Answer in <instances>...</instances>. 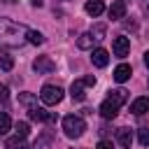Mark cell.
Listing matches in <instances>:
<instances>
[{
    "label": "cell",
    "mask_w": 149,
    "mask_h": 149,
    "mask_svg": "<svg viewBox=\"0 0 149 149\" xmlns=\"http://www.w3.org/2000/svg\"><path fill=\"white\" fill-rule=\"evenodd\" d=\"M107 14H109V19H112V21L123 19V16H126V2H123V0H114V2H112V7L107 9Z\"/></svg>",
    "instance_id": "cell-7"
},
{
    "label": "cell",
    "mask_w": 149,
    "mask_h": 149,
    "mask_svg": "<svg viewBox=\"0 0 149 149\" xmlns=\"http://www.w3.org/2000/svg\"><path fill=\"white\" fill-rule=\"evenodd\" d=\"M28 116H30L33 121H37V123H42V121H51V119H54L47 109H42V107H37V105L28 109Z\"/></svg>",
    "instance_id": "cell-10"
},
{
    "label": "cell",
    "mask_w": 149,
    "mask_h": 149,
    "mask_svg": "<svg viewBox=\"0 0 149 149\" xmlns=\"http://www.w3.org/2000/svg\"><path fill=\"white\" fill-rule=\"evenodd\" d=\"M14 133H16L19 137H23V140H26V137H28V133H30V126H28L26 121H16V123H14Z\"/></svg>",
    "instance_id": "cell-18"
},
{
    "label": "cell",
    "mask_w": 149,
    "mask_h": 149,
    "mask_svg": "<svg viewBox=\"0 0 149 149\" xmlns=\"http://www.w3.org/2000/svg\"><path fill=\"white\" fill-rule=\"evenodd\" d=\"M116 140H119V144L123 149H130V144H133V130L130 128H119L116 130Z\"/></svg>",
    "instance_id": "cell-13"
},
{
    "label": "cell",
    "mask_w": 149,
    "mask_h": 149,
    "mask_svg": "<svg viewBox=\"0 0 149 149\" xmlns=\"http://www.w3.org/2000/svg\"><path fill=\"white\" fill-rule=\"evenodd\" d=\"M147 12H149V7H147Z\"/></svg>",
    "instance_id": "cell-32"
},
{
    "label": "cell",
    "mask_w": 149,
    "mask_h": 149,
    "mask_svg": "<svg viewBox=\"0 0 149 149\" xmlns=\"http://www.w3.org/2000/svg\"><path fill=\"white\" fill-rule=\"evenodd\" d=\"M119 102L116 100H112V98H107V100H102V105H100V114H102V119H114L116 114H119Z\"/></svg>",
    "instance_id": "cell-6"
},
{
    "label": "cell",
    "mask_w": 149,
    "mask_h": 149,
    "mask_svg": "<svg viewBox=\"0 0 149 149\" xmlns=\"http://www.w3.org/2000/svg\"><path fill=\"white\" fill-rule=\"evenodd\" d=\"M7 95H9V91H7V86H5V84H0V100L5 102V100H7Z\"/></svg>",
    "instance_id": "cell-27"
},
{
    "label": "cell",
    "mask_w": 149,
    "mask_h": 149,
    "mask_svg": "<svg viewBox=\"0 0 149 149\" xmlns=\"http://www.w3.org/2000/svg\"><path fill=\"white\" fill-rule=\"evenodd\" d=\"M26 40H28L30 44H42V42H44V35H42L40 30H30V28H28V33H26Z\"/></svg>",
    "instance_id": "cell-17"
},
{
    "label": "cell",
    "mask_w": 149,
    "mask_h": 149,
    "mask_svg": "<svg viewBox=\"0 0 149 149\" xmlns=\"http://www.w3.org/2000/svg\"><path fill=\"white\" fill-rule=\"evenodd\" d=\"M91 44H93V35H91V33L79 35V40H77V47H79V49H88Z\"/></svg>",
    "instance_id": "cell-22"
},
{
    "label": "cell",
    "mask_w": 149,
    "mask_h": 149,
    "mask_svg": "<svg viewBox=\"0 0 149 149\" xmlns=\"http://www.w3.org/2000/svg\"><path fill=\"white\" fill-rule=\"evenodd\" d=\"M137 142H140L142 147H149V128H147V126H142V128L137 130Z\"/></svg>",
    "instance_id": "cell-23"
},
{
    "label": "cell",
    "mask_w": 149,
    "mask_h": 149,
    "mask_svg": "<svg viewBox=\"0 0 149 149\" xmlns=\"http://www.w3.org/2000/svg\"><path fill=\"white\" fill-rule=\"evenodd\" d=\"M30 2H33L35 7H40V5H42V0H30Z\"/></svg>",
    "instance_id": "cell-30"
},
{
    "label": "cell",
    "mask_w": 149,
    "mask_h": 149,
    "mask_svg": "<svg viewBox=\"0 0 149 149\" xmlns=\"http://www.w3.org/2000/svg\"><path fill=\"white\" fill-rule=\"evenodd\" d=\"M130 112L135 114V116H142V114H147L149 112V98H135L133 102H130Z\"/></svg>",
    "instance_id": "cell-8"
},
{
    "label": "cell",
    "mask_w": 149,
    "mask_h": 149,
    "mask_svg": "<svg viewBox=\"0 0 149 149\" xmlns=\"http://www.w3.org/2000/svg\"><path fill=\"white\" fill-rule=\"evenodd\" d=\"M84 81H86V86H95V77H93V74L84 77Z\"/></svg>",
    "instance_id": "cell-28"
},
{
    "label": "cell",
    "mask_w": 149,
    "mask_h": 149,
    "mask_svg": "<svg viewBox=\"0 0 149 149\" xmlns=\"http://www.w3.org/2000/svg\"><path fill=\"white\" fill-rule=\"evenodd\" d=\"M84 130H86V123H84L81 116H77V114H68V116L63 119V133H65L68 137H81Z\"/></svg>",
    "instance_id": "cell-2"
},
{
    "label": "cell",
    "mask_w": 149,
    "mask_h": 149,
    "mask_svg": "<svg viewBox=\"0 0 149 149\" xmlns=\"http://www.w3.org/2000/svg\"><path fill=\"white\" fill-rule=\"evenodd\" d=\"M33 70H35L37 74H49V72L56 70V63H54L49 56H37V58L33 61Z\"/></svg>",
    "instance_id": "cell-4"
},
{
    "label": "cell",
    "mask_w": 149,
    "mask_h": 149,
    "mask_svg": "<svg viewBox=\"0 0 149 149\" xmlns=\"http://www.w3.org/2000/svg\"><path fill=\"white\" fill-rule=\"evenodd\" d=\"M84 9H86L88 16H100V14L105 12V2H102V0H86Z\"/></svg>",
    "instance_id": "cell-11"
},
{
    "label": "cell",
    "mask_w": 149,
    "mask_h": 149,
    "mask_svg": "<svg viewBox=\"0 0 149 149\" xmlns=\"http://www.w3.org/2000/svg\"><path fill=\"white\" fill-rule=\"evenodd\" d=\"M35 100H37L35 93H28V91H26V93H19V102L26 105V107H35Z\"/></svg>",
    "instance_id": "cell-19"
},
{
    "label": "cell",
    "mask_w": 149,
    "mask_h": 149,
    "mask_svg": "<svg viewBox=\"0 0 149 149\" xmlns=\"http://www.w3.org/2000/svg\"><path fill=\"white\" fill-rule=\"evenodd\" d=\"M130 74H133V70H130V65H126V63H121V65L114 68V79H116L119 84H123L126 79H130Z\"/></svg>",
    "instance_id": "cell-14"
},
{
    "label": "cell",
    "mask_w": 149,
    "mask_h": 149,
    "mask_svg": "<svg viewBox=\"0 0 149 149\" xmlns=\"http://www.w3.org/2000/svg\"><path fill=\"white\" fill-rule=\"evenodd\" d=\"M112 51H114V56H119V58H123V56H128V51H130V40L128 37H114V42H112Z\"/></svg>",
    "instance_id": "cell-5"
},
{
    "label": "cell",
    "mask_w": 149,
    "mask_h": 149,
    "mask_svg": "<svg viewBox=\"0 0 149 149\" xmlns=\"http://www.w3.org/2000/svg\"><path fill=\"white\" fill-rule=\"evenodd\" d=\"M95 149H114V144H112V142H109V140H100V142H98V147H95Z\"/></svg>",
    "instance_id": "cell-26"
},
{
    "label": "cell",
    "mask_w": 149,
    "mask_h": 149,
    "mask_svg": "<svg viewBox=\"0 0 149 149\" xmlns=\"http://www.w3.org/2000/svg\"><path fill=\"white\" fill-rule=\"evenodd\" d=\"M14 68V58L9 56V54H5V51H0V70H5V72H9Z\"/></svg>",
    "instance_id": "cell-16"
},
{
    "label": "cell",
    "mask_w": 149,
    "mask_h": 149,
    "mask_svg": "<svg viewBox=\"0 0 149 149\" xmlns=\"http://www.w3.org/2000/svg\"><path fill=\"white\" fill-rule=\"evenodd\" d=\"M109 98L116 100L119 105H123V102L128 100V91H126V88H114V91H109Z\"/></svg>",
    "instance_id": "cell-15"
},
{
    "label": "cell",
    "mask_w": 149,
    "mask_h": 149,
    "mask_svg": "<svg viewBox=\"0 0 149 149\" xmlns=\"http://www.w3.org/2000/svg\"><path fill=\"white\" fill-rule=\"evenodd\" d=\"M28 28L21 23H14L9 19H0V44L2 47H21L26 40Z\"/></svg>",
    "instance_id": "cell-1"
},
{
    "label": "cell",
    "mask_w": 149,
    "mask_h": 149,
    "mask_svg": "<svg viewBox=\"0 0 149 149\" xmlns=\"http://www.w3.org/2000/svg\"><path fill=\"white\" fill-rule=\"evenodd\" d=\"M105 30H107V26L105 23H98L93 30H91V35H93V40H102L105 37Z\"/></svg>",
    "instance_id": "cell-25"
},
{
    "label": "cell",
    "mask_w": 149,
    "mask_h": 149,
    "mask_svg": "<svg viewBox=\"0 0 149 149\" xmlns=\"http://www.w3.org/2000/svg\"><path fill=\"white\" fill-rule=\"evenodd\" d=\"M91 61H93L95 68H105V65L109 63V54H107V49H93Z\"/></svg>",
    "instance_id": "cell-9"
},
{
    "label": "cell",
    "mask_w": 149,
    "mask_h": 149,
    "mask_svg": "<svg viewBox=\"0 0 149 149\" xmlns=\"http://www.w3.org/2000/svg\"><path fill=\"white\" fill-rule=\"evenodd\" d=\"M84 88H86V81H84V79L72 81V86H70V95H72V100H84V98H86Z\"/></svg>",
    "instance_id": "cell-12"
},
{
    "label": "cell",
    "mask_w": 149,
    "mask_h": 149,
    "mask_svg": "<svg viewBox=\"0 0 149 149\" xmlns=\"http://www.w3.org/2000/svg\"><path fill=\"white\" fill-rule=\"evenodd\" d=\"M7 149H28L26 147V142H23V137H12V140H7Z\"/></svg>",
    "instance_id": "cell-24"
},
{
    "label": "cell",
    "mask_w": 149,
    "mask_h": 149,
    "mask_svg": "<svg viewBox=\"0 0 149 149\" xmlns=\"http://www.w3.org/2000/svg\"><path fill=\"white\" fill-rule=\"evenodd\" d=\"M51 147V135L49 133H44V135H40L37 137V142H35V147L33 149H49Z\"/></svg>",
    "instance_id": "cell-21"
},
{
    "label": "cell",
    "mask_w": 149,
    "mask_h": 149,
    "mask_svg": "<svg viewBox=\"0 0 149 149\" xmlns=\"http://www.w3.org/2000/svg\"><path fill=\"white\" fill-rule=\"evenodd\" d=\"M40 98H42L44 105H58L63 100V88L61 86H54V84H47V86H42Z\"/></svg>",
    "instance_id": "cell-3"
},
{
    "label": "cell",
    "mask_w": 149,
    "mask_h": 149,
    "mask_svg": "<svg viewBox=\"0 0 149 149\" xmlns=\"http://www.w3.org/2000/svg\"><path fill=\"white\" fill-rule=\"evenodd\" d=\"M9 128H12V119H9L5 112H0V135H7Z\"/></svg>",
    "instance_id": "cell-20"
},
{
    "label": "cell",
    "mask_w": 149,
    "mask_h": 149,
    "mask_svg": "<svg viewBox=\"0 0 149 149\" xmlns=\"http://www.w3.org/2000/svg\"><path fill=\"white\" fill-rule=\"evenodd\" d=\"M144 65H147V68H149V49H147V51H144Z\"/></svg>",
    "instance_id": "cell-29"
},
{
    "label": "cell",
    "mask_w": 149,
    "mask_h": 149,
    "mask_svg": "<svg viewBox=\"0 0 149 149\" xmlns=\"http://www.w3.org/2000/svg\"><path fill=\"white\" fill-rule=\"evenodd\" d=\"M5 2H7V5H14V2H16V0H5Z\"/></svg>",
    "instance_id": "cell-31"
}]
</instances>
